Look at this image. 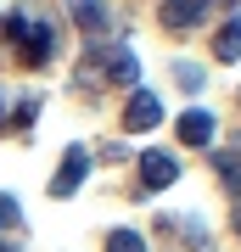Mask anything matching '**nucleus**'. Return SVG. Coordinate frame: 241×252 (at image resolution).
Listing matches in <instances>:
<instances>
[{
  "mask_svg": "<svg viewBox=\"0 0 241 252\" xmlns=\"http://www.w3.org/2000/svg\"><path fill=\"white\" fill-rule=\"evenodd\" d=\"M6 39H17V51H23L28 67H39L45 56H51V28L34 23V17H23V11H11V17H6Z\"/></svg>",
  "mask_w": 241,
  "mask_h": 252,
  "instance_id": "f257e3e1",
  "label": "nucleus"
},
{
  "mask_svg": "<svg viewBox=\"0 0 241 252\" xmlns=\"http://www.w3.org/2000/svg\"><path fill=\"white\" fill-rule=\"evenodd\" d=\"M157 118H163L157 90H135V95H129V107H124V129H129V135H146V129H157Z\"/></svg>",
  "mask_w": 241,
  "mask_h": 252,
  "instance_id": "f03ea898",
  "label": "nucleus"
},
{
  "mask_svg": "<svg viewBox=\"0 0 241 252\" xmlns=\"http://www.w3.org/2000/svg\"><path fill=\"white\" fill-rule=\"evenodd\" d=\"M84 174H90V152H84V146H73V152L62 157V168L51 174V196H73V190L84 185Z\"/></svg>",
  "mask_w": 241,
  "mask_h": 252,
  "instance_id": "7ed1b4c3",
  "label": "nucleus"
},
{
  "mask_svg": "<svg viewBox=\"0 0 241 252\" xmlns=\"http://www.w3.org/2000/svg\"><path fill=\"white\" fill-rule=\"evenodd\" d=\"M140 180L152 185V190H163V185L179 180V162H174L169 152H140Z\"/></svg>",
  "mask_w": 241,
  "mask_h": 252,
  "instance_id": "20e7f679",
  "label": "nucleus"
},
{
  "mask_svg": "<svg viewBox=\"0 0 241 252\" xmlns=\"http://www.w3.org/2000/svg\"><path fill=\"white\" fill-rule=\"evenodd\" d=\"M202 6L207 0H163V23H169L174 34H185V28L202 23Z\"/></svg>",
  "mask_w": 241,
  "mask_h": 252,
  "instance_id": "39448f33",
  "label": "nucleus"
},
{
  "mask_svg": "<svg viewBox=\"0 0 241 252\" xmlns=\"http://www.w3.org/2000/svg\"><path fill=\"white\" fill-rule=\"evenodd\" d=\"M179 140H185V146H207V140H213V112H185V118H179Z\"/></svg>",
  "mask_w": 241,
  "mask_h": 252,
  "instance_id": "423d86ee",
  "label": "nucleus"
},
{
  "mask_svg": "<svg viewBox=\"0 0 241 252\" xmlns=\"http://www.w3.org/2000/svg\"><path fill=\"white\" fill-rule=\"evenodd\" d=\"M213 56H219V62H236V56H241V17H230L213 34Z\"/></svg>",
  "mask_w": 241,
  "mask_h": 252,
  "instance_id": "0eeeda50",
  "label": "nucleus"
},
{
  "mask_svg": "<svg viewBox=\"0 0 241 252\" xmlns=\"http://www.w3.org/2000/svg\"><path fill=\"white\" fill-rule=\"evenodd\" d=\"M107 79H118V84H135V79H140V62H135L129 51H112V56H107Z\"/></svg>",
  "mask_w": 241,
  "mask_h": 252,
  "instance_id": "6e6552de",
  "label": "nucleus"
},
{
  "mask_svg": "<svg viewBox=\"0 0 241 252\" xmlns=\"http://www.w3.org/2000/svg\"><path fill=\"white\" fill-rule=\"evenodd\" d=\"M213 162H219V180L230 185V190H241V152H219Z\"/></svg>",
  "mask_w": 241,
  "mask_h": 252,
  "instance_id": "1a4fd4ad",
  "label": "nucleus"
},
{
  "mask_svg": "<svg viewBox=\"0 0 241 252\" xmlns=\"http://www.w3.org/2000/svg\"><path fill=\"white\" fill-rule=\"evenodd\" d=\"M79 28L84 34H101V0H79Z\"/></svg>",
  "mask_w": 241,
  "mask_h": 252,
  "instance_id": "9d476101",
  "label": "nucleus"
},
{
  "mask_svg": "<svg viewBox=\"0 0 241 252\" xmlns=\"http://www.w3.org/2000/svg\"><path fill=\"white\" fill-rule=\"evenodd\" d=\"M107 252H146V241H140V235H135V230H112Z\"/></svg>",
  "mask_w": 241,
  "mask_h": 252,
  "instance_id": "9b49d317",
  "label": "nucleus"
},
{
  "mask_svg": "<svg viewBox=\"0 0 241 252\" xmlns=\"http://www.w3.org/2000/svg\"><path fill=\"white\" fill-rule=\"evenodd\" d=\"M17 219H23V213H17V202H11V196H0V230H6V224H17Z\"/></svg>",
  "mask_w": 241,
  "mask_h": 252,
  "instance_id": "f8f14e48",
  "label": "nucleus"
},
{
  "mask_svg": "<svg viewBox=\"0 0 241 252\" xmlns=\"http://www.w3.org/2000/svg\"><path fill=\"white\" fill-rule=\"evenodd\" d=\"M0 252H17V247H6V241H0Z\"/></svg>",
  "mask_w": 241,
  "mask_h": 252,
  "instance_id": "ddd939ff",
  "label": "nucleus"
},
{
  "mask_svg": "<svg viewBox=\"0 0 241 252\" xmlns=\"http://www.w3.org/2000/svg\"><path fill=\"white\" fill-rule=\"evenodd\" d=\"M236 230H241V207H236Z\"/></svg>",
  "mask_w": 241,
  "mask_h": 252,
  "instance_id": "4468645a",
  "label": "nucleus"
}]
</instances>
